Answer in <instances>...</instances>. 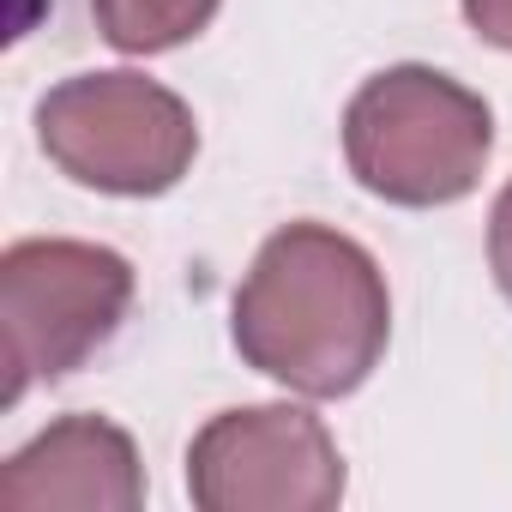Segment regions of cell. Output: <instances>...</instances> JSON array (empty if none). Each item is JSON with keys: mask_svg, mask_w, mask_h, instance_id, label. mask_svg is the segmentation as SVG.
<instances>
[{"mask_svg": "<svg viewBox=\"0 0 512 512\" xmlns=\"http://www.w3.org/2000/svg\"><path fill=\"white\" fill-rule=\"evenodd\" d=\"M392 302L374 253L326 223L278 229L235 296V350L308 398L356 392L386 356Z\"/></svg>", "mask_w": 512, "mask_h": 512, "instance_id": "6da1fadb", "label": "cell"}, {"mask_svg": "<svg viewBox=\"0 0 512 512\" xmlns=\"http://www.w3.org/2000/svg\"><path fill=\"white\" fill-rule=\"evenodd\" d=\"M494 145L488 103L434 67H386L344 109L356 181L392 205H452L482 181Z\"/></svg>", "mask_w": 512, "mask_h": 512, "instance_id": "7a4b0ae2", "label": "cell"}, {"mask_svg": "<svg viewBox=\"0 0 512 512\" xmlns=\"http://www.w3.org/2000/svg\"><path fill=\"white\" fill-rule=\"evenodd\" d=\"M133 302V266L97 241H13L0 253V398L73 374Z\"/></svg>", "mask_w": 512, "mask_h": 512, "instance_id": "3957f363", "label": "cell"}, {"mask_svg": "<svg viewBox=\"0 0 512 512\" xmlns=\"http://www.w3.org/2000/svg\"><path fill=\"white\" fill-rule=\"evenodd\" d=\"M43 151L97 193H169L193 151L199 127L175 91L139 73H85L43 97L37 109Z\"/></svg>", "mask_w": 512, "mask_h": 512, "instance_id": "277c9868", "label": "cell"}, {"mask_svg": "<svg viewBox=\"0 0 512 512\" xmlns=\"http://www.w3.org/2000/svg\"><path fill=\"white\" fill-rule=\"evenodd\" d=\"M187 488L205 512H326L344 500V458L314 410H223L187 452Z\"/></svg>", "mask_w": 512, "mask_h": 512, "instance_id": "5b68a950", "label": "cell"}, {"mask_svg": "<svg viewBox=\"0 0 512 512\" xmlns=\"http://www.w3.org/2000/svg\"><path fill=\"white\" fill-rule=\"evenodd\" d=\"M145 470L103 416H67L0 464V512H139Z\"/></svg>", "mask_w": 512, "mask_h": 512, "instance_id": "8992f818", "label": "cell"}, {"mask_svg": "<svg viewBox=\"0 0 512 512\" xmlns=\"http://www.w3.org/2000/svg\"><path fill=\"white\" fill-rule=\"evenodd\" d=\"M91 13L121 55H163L211 25L217 0H91Z\"/></svg>", "mask_w": 512, "mask_h": 512, "instance_id": "52a82bcc", "label": "cell"}, {"mask_svg": "<svg viewBox=\"0 0 512 512\" xmlns=\"http://www.w3.org/2000/svg\"><path fill=\"white\" fill-rule=\"evenodd\" d=\"M488 260H494L500 290L512 296V181H506V193L494 199V217H488Z\"/></svg>", "mask_w": 512, "mask_h": 512, "instance_id": "ba28073f", "label": "cell"}, {"mask_svg": "<svg viewBox=\"0 0 512 512\" xmlns=\"http://www.w3.org/2000/svg\"><path fill=\"white\" fill-rule=\"evenodd\" d=\"M464 19L482 43L512 49V0H464Z\"/></svg>", "mask_w": 512, "mask_h": 512, "instance_id": "9c48e42d", "label": "cell"}]
</instances>
